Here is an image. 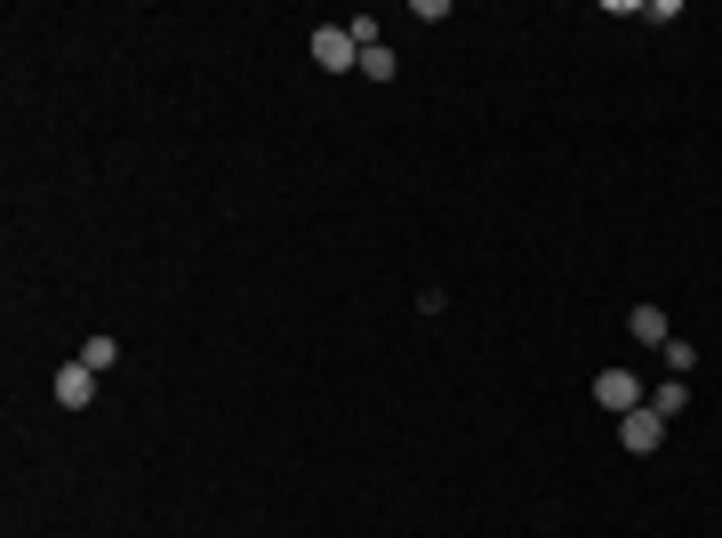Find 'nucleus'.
<instances>
[{"label": "nucleus", "mask_w": 722, "mask_h": 538, "mask_svg": "<svg viewBox=\"0 0 722 538\" xmlns=\"http://www.w3.org/2000/svg\"><path fill=\"white\" fill-rule=\"evenodd\" d=\"M314 64H322V73H362L354 32H346V24H314Z\"/></svg>", "instance_id": "obj_1"}, {"label": "nucleus", "mask_w": 722, "mask_h": 538, "mask_svg": "<svg viewBox=\"0 0 722 538\" xmlns=\"http://www.w3.org/2000/svg\"><path fill=\"white\" fill-rule=\"evenodd\" d=\"M618 443H627L634 458H650V450L667 443V418H659V410H650V402H642V410H627V418H618Z\"/></svg>", "instance_id": "obj_2"}, {"label": "nucleus", "mask_w": 722, "mask_h": 538, "mask_svg": "<svg viewBox=\"0 0 722 538\" xmlns=\"http://www.w3.org/2000/svg\"><path fill=\"white\" fill-rule=\"evenodd\" d=\"M594 402L627 418V410H642V378H634V369H602V378H594Z\"/></svg>", "instance_id": "obj_3"}, {"label": "nucleus", "mask_w": 722, "mask_h": 538, "mask_svg": "<svg viewBox=\"0 0 722 538\" xmlns=\"http://www.w3.org/2000/svg\"><path fill=\"white\" fill-rule=\"evenodd\" d=\"M57 402H64V410H89V402H96V369L64 362V369H57Z\"/></svg>", "instance_id": "obj_4"}, {"label": "nucleus", "mask_w": 722, "mask_h": 538, "mask_svg": "<svg viewBox=\"0 0 722 538\" xmlns=\"http://www.w3.org/2000/svg\"><path fill=\"white\" fill-rule=\"evenodd\" d=\"M642 402H650V410H659V418L674 426V410H691V378H667L659 394H642Z\"/></svg>", "instance_id": "obj_5"}, {"label": "nucleus", "mask_w": 722, "mask_h": 538, "mask_svg": "<svg viewBox=\"0 0 722 538\" xmlns=\"http://www.w3.org/2000/svg\"><path fill=\"white\" fill-rule=\"evenodd\" d=\"M627 329H634V338H642V346H667V338H674V329H667V314H659V306H634V314H627Z\"/></svg>", "instance_id": "obj_6"}, {"label": "nucleus", "mask_w": 722, "mask_h": 538, "mask_svg": "<svg viewBox=\"0 0 722 538\" xmlns=\"http://www.w3.org/2000/svg\"><path fill=\"white\" fill-rule=\"evenodd\" d=\"M113 362H121V338H89V346H81V369H96V378H105Z\"/></svg>", "instance_id": "obj_7"}, {"label": "nucleus", "mask_w": 722, "mask_h": 538, "mask_svg": "<svg viewBox=\"0 0 722 538\" xmlns=\"http://www.w3.org/2000/svg\"><path fill=\"white\" fill-rule=\"evenodd\" d=\"M659 354H667V369H674V378H691V369H699V346H682V338H667Z\"/></svg>", "instance_id": "obj_8"}, {"label": "nucleus", "mask_w": 722, "mask_h": 538, "mask_svg": "<svg viewBox=\"0 0 722 538\" xmlns=\"http://www.w3.org/2000/svg\"><path fill=\"white\" fill-rule=\"evenodd\" d=\"M362 81H394V49H362Z\"/></svg>", "instance_id": "obj_9"}]
</instances>
